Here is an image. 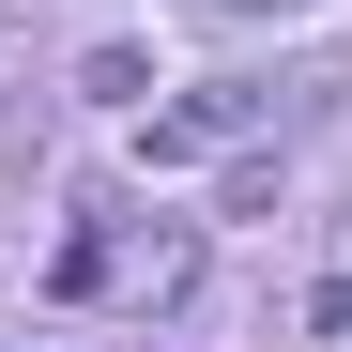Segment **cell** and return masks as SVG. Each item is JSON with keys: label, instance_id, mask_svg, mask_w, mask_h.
I'll return each instance as SVG.
<instances>
[{"label": "cell", "instance_id": "6da1fadb", "mask_svg": "<svg viewBox=\"0 0 352 352\" xmlns=\"http://www.w3.org/2000/svg\"><path fill=\"white\" fill-rule=\"evenodd\" d=\"M184 276H199L184 230H77L62 245V291H123V307H184Z\"/></svg>", "mask_w": 352, "mask_h": 352}, {"label": "cell", "instance_id": "7a4b0ae2", "mask_svg": "<svg viewBox=\"0 0 352 352\" xmlns=\"http://www.w3.org/2000/svg\"><path fill=\"white\" fill-rule=\"evenodd\" d=\"M245 123H261V92H199V107H168V123H138V153H153V168H184V153H230Z\"/></svg>", "mask_w": 352, "mask_h": 352}, {"label": "cell", "instance_id": "3957f363", "mask_svg": "<svg viewBox=\"0 0 352 352\" xmlns=\"http://www.w3.org/2000/svg\"><path fill=\"white\" fill-rule=\"evenodd\" d=\"M214 16H307V0H214Z\"/></svg>", "mask_w": 352, "mask_h": 352}]
</instances>
